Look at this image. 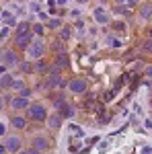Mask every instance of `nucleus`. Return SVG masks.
Segmentation results:
<instances>
[{
  "instance_id": "obj_1",
  "label": "nucleus",
  "mask_w": 152,
  "mask_h": 154,
  "mask_svg": "<svg viewBox=\"0 0 152 154\" xmlns=\"http://www.w3.org/2000/svg\"><path fill=\"white\" fill-rule=\"evenodd\" d=\"M27 117L31 119V121H37V123H41V121H47L49 117V113H47V107L41 105V103H31V107L27 109Z\"/></svg>"
},
{
  "instance_id": "obj_2",
  "label": "nucleus",
  "mask_w": 152,
  "mask_h": 154,
  "mask_svg": "<svg viewBox=\"0 0 152 154\" xmlns=\"http://www.w3.org/2000/svg\"><path fill=\"white\" fill-rule=\"evenodd\" d=\"M19 64H21V60H19L14 49H2V66H0V70L4 72L6 68L8 70L11 68H19Z\"/></svg>"
},
{
  "instance_id": "obj_3",
  "label": "nucleus",
  "mask_w": 152,
  "mask_h": 154,
  "mask_svg": "<svg viewBox=\"0 0 152 154\" xmlns=\"http://www.w3.org/2000/svg\"><path fill=\"white\" fill-rule=\"evenodd\" d=\"M45 51H47L45 41H43L41 37H37V39H33V43L29 45V49H27V56H29L31 60H41Z\"/></svg>"
},
{
  "instance_id": "obj_4",
  "label": "nucleus",
  "mask_w": 152,
  "mask_h": 154,
  "mask_svg": "<svg viewBox=\"0 0 152 154\" xmlns=\"http://www.w3.org/2000/svg\"><path fill=\"white\" fill-rule=\"evenodd\" d=\"M86 88H88V82L82 80V78H72L70 82H68V91H70L72 95H84Z\"/></svg>"
},
{
  "instance_id": "obj_5",
  "label": "nucleus",
  "mask_w": 152,
  "mask_h": 154,
  "mask_svg": "<svg viewBox=\"0 0 152 154\" xmlns=\"http://www.w3.org/2000/svg\"><path fill=\"white\" fill-rule=\"evenodd\" d=\"M2 144L6 146V150L12 154L21 152V146H23V142H21V138L19 136H8V138H2Z\"/></svg>"
},
{
  "instance_id": "obj_6",
  "label": "nucleus",
  "mask_w": 152,
  "mask_h": 154,
  "mask_svg": "<svg viewBox=\"0 0 152 154\" xmlns=\"http://www.w3.org/2000/svg\"><path fill=\"white\" fill-rule=\"evenodd\" d=\"M33 35H35V33L14 35V48H17V49H23V51H27V49H29V45L33 43Z\"/></svg>"
},
{
  "instance_id": "obj_7",
  "label": "nucleus",
  "mask_w": 152,
  "mask_h": 154,
  "mask_svg": "<svg viewBox=\"0 0 152 154\" xmlns=\"http://www.w3.org/2000/svg\"><path fill=\"white\" fill-rule=\"evenodd\" d=\"M56 109H58L60 113L64 115L66 119H72L74 115H76V109H74V105H70V103H66L64 99H60V101H56Z\"/></svg>"
},
{
  "instance_id": "obj_8",
  "label": "nucleus",
  "mask_w": 152,
  "mask_h": 154,
  "mask_svg": "<svg viewBox=\"0 0 152 154\" xmlns=\"http://www.w3.org/2000/svg\"><path fill=\"white\" fill-rule=\"evenodd\" d=\"M64 115H62V113H60L58 109H56V111H54V113H49V117H47V128H49V130H58L60 125H62V123H64Z\"/></svg>"
},
{
  "instance_id": "obj_9",
  "label": "nucleus",
  "mask_w": 152,
  "mask_h": 154,
  "mask_svg": "<svg viewBox=\"0 0 152 154\" xmlns=\"http://www.w3.org/2000/svg\"><path fill=\"white\" fill-rule=\"evenodd\" d=\"M11 107L14 109V111H27V109L31 107V101H29V97L19 95V97H14V99H12Z\"/></svg>"
},
{
  "instance_id": "obj_10",
  "label": "nucleus",
  "mask_w": 152,
  "mask_h": 154,
  "mask_svg": "<svg viewBox=\"0 0 152 154\" xmlns=\"http://www.w3.org/2000/svg\"><path fill=\"white\" fill-rule=\"evenodd\" d=\"M31 148H35L39 152H45L47 148H49V140H47L45 136L37 134V136H33V140H31Z\"/></svg>"
},
{
  "instance_id": "obj_11",
  "label": "nucleus",
  "mask_w": 152,
  "mask_h": 154,
  "mask_svg": "<svg viewBox=\"0 0 152 154\" xmlns=\"http://www.w3.org/2000/svg\"><path fill=\"white\" fill-rule=\"evenodd\" d=\"M27 119L29 117H25V115H12L11 125L14 128V130H25V128H27Z\"/></svg>"
},
{
  "instance_id": "obj_12",
  "label": "nucleus",
  "mask_w": 152,
  "mask_h": 154,
  "mask_svg": "<svg viewBox=\"0 0 152 154\" xmlns=\"http://www.w3.org/2000/svg\"><path fill=\"white\" fill-rule=\"evenodd\" d=\"M2 21H4V25H8V27H19V21H17V17L11 11H2Z\"/></svg>"
},
{
  "instance_id": "obj_13",
  "label": "nucleus",
  "mask_w": 152,
  "mask_h": 154,
  "mask_svg": "<svg viewBox=\"0 0 152 154\" xmlns=\"http://www.w3.org/2000/svg\"><path fill=\"white\" fill-rule=\"evenodd\" d=\"M12 82H14V78H12V76H11V74H8L6 70H4V72H2V76H0V86H2V91L11 88Z\"/></svg>"
},
{
  "instance_id": "obj_14",
  "label": "nucleus",
  "mask_w": 152,
  "mask_h": 154,
  "mask_svg": "<svg viewBox=\"0 0 152 154\" xmlns=\"http://www.w3.org/2000/svg\"><path fill=\"white\" fill-rule=\"evenodd\" d=\"M95 21L99 25H107L109 23V17H107L105 8H95Z\"/></svg>"
},
{
  "instance_id": "obj_15",
  "label": "nucleus",
  "mask_w": 152,
  "mask_h": 154,
  "mask_svg": "<svg viewBox=\"0 0 152 154\" xmlns=\"http://www.w3.org/2000/svg\"><path fill=\"white\" fill-rule=\"evenodd\" d=\"M35 74H49V64L45 60H37L35 64Z\"/></svg>"
},
{
  "instance_id": "obj_16",
  "label": "nucleus",
  "mask_w": 152,
  "mask_h": 154,
  "mask_svg": "<svg viewBox=\"0 0 152 154\" xmlns=\"http://www.w3.org/2000/svg\"><path fill=\"white\" fill-rule=\"evenodd\" d=\"M138 12H140L142 19H150V17H152V4H150V2L140 4V11H138Z\"/></svg>"
},
{
  "instance_id": "obj_17",
  "label": "nucleus",
  "mask_w": 152,
  "mask_h": 154,
  "mask_svg": "<svg viewBox=\"0 0 152 154\" xmlns=\"http://www.w3.org/2000/svg\"><path fill=\"white\" fill-rule=\"evenodd\" d=\"M56 64L62 66V68H70V58L66 56V51L64 54H56Z\"/></svg>"
},
{
  "instance_id": "obj_18",
  "label": "nucleus",
  "mask_w": 152,
  "mask_h": 154,
  "mask_svg": "<svg viewBox=\"0 0 152 154\" xmlns=\"http://www.w3.org/2000/svg\"><path fill=\"white\" fill-rule=\"evenodd\" d=\"M25 33H33V25H29V23H19V27H17V33H14V35H25Z\"/></svg>"
},
{
  "instance_id": "obj_19",
  "label": "nucleus",
  "mask_w": 152,
  "mask_h": 154,
  "mask_svg": "<svg viewBox=\"0 0 152 154\" xmlns=\"http://www.w3.org/2000/svg\"><path fill=\"white\" fill-rule=\"evenodd\" d=\"M19 70L23 72V74H31V72H35V66L31 62H21L19 64Z\"/></svg>"
},
{
  "instance_id": "obj_20",
  "label": "nucleus",
  "mask_w": 152,
  "mask_h": 154,
  "mask_svg": "<svg viewBox=\"0 0 152 154\" xmlns=\"http://www.w3.org/2000/svg\"><path fill=\"white\" fill-rule=\"evenodd\" d=\"M70 37H72V29L68 25H64V27L60 29V39H62V41H68Z\"/></svg>"
},
{
  "instance_id": "obj_21",
  "label": "nucleus",
  "mask_w": 152,
  "mask_h": 154,
  "mask_svg": "<svg viewBox=\"0 0 152 154\" xmlns=\"http://www.w3.org/2000/svg\"><path fill=\"white\" fill-rule=\"evenodd\" d=\"M68 130H70V134H72V136H76V138H82V136H84V131H82L80 125H74V123H70V128H68Z\"/></svg>"
},
{
  "instance_id": "obj_22",
  "label": "nucleus",
  "mask_w": 152,
  "mask_h": 154,
  "mask_svg": "<svg viewBox=\"0 0 152 154\" xmlns=\"http://www.w3.org/2000/svg\"><path fill=\"white\" fill-rule=\"evenodd\" d=\"M51 51H54V54H64V45H62V39H56V41H54V43H51Z\"/></svg>"
},
{
  "instance_id": "obj_23",
  "label": "nucleus",
  "mask_w": 152,
  "mask_h": 154,
  "mask_svg": "<svg viewBox=\"0 0 152 154\" xmlns=\"http://www.w3.org/2000/svg\"><path fill=\"white\" fill-rule=\"evenodd\" d=\"M11 88H12V91H19V93H21V91L25 88V80H21V78H14V82H12Z\"/></svg>"
},
{
  "instance_id": "obj_24",
  "label": "nucleus",
  "mask_w": 152,
  "mask_h": 154,
  "mask_svg": "<svg viewBox=\"0 0 152 154\" xmlns=\"http://www.w3.org/2000/svg\"><path fill=\"white\" fill-rule=\"evenodd\" d=\"M47 27H49V29H62L64 25H62L60 19H49V21H47Z\"/></svg>"
},
{
  "instance_id": "obj_25",
  "label": "nucleus",
  "mask_w": 152,
  "mask_h": 154,
  "mask_svg": "<svg viewBox=\"0 0 152 154\" xmlns=\"http://www.w3.org/2000/svg\"><path fill=\"white\" fill-rule=\"evenodd\" d=\"M142 49L152 56V39H144V41H142Z\"/></svg>"
},
{
  "instance_id": "obj_26",
  "label": "nucleus",
  "mask_w": 152,
  "mask_h": 154,
  "mask_svg": "<svg viewBox=\"0 0 152 154\" xmlns=\"http://www.w3.org/2000/svg\"><path fill=\"white\" fill-rule=\"evenodd\" d=\"M33 33H35V35H39V37H41V35H43V33H45V27H43V25H41V23H35V25H33Z\"/></svg>"
},
{
  "instance_id": "obj_27",
  "label": "nucleus",
  "mask_w": 152,
  "mask_h": 154,
  "mask_svg": "<svg viewBox=\"0 0 152 154\" xmlns=\"http://www.w3.org/2000/svg\"><path fill=\"white\" fill-rule=\"evenodd\" d=\"M11 29H12V27H8V25H4V27H2V33H0V39H2V41L11 35Z\"/></svg>"
},
{
  "instance_id": "obj_28",
  "label": "nucleus",
  "mask_w": 152,
  "mask_h": 154,
  "mask_svg": "<svg viewBox=\"0 0 152 154\" xmlns=\"http://www.w3.org/2000/svg\"><path fill=\"white\" fill-rule=\"evenodd\" d=\"M113 29H115V31H123V33H126V23L117 21V23H113Z\"/></svg>"
},
{
  "instance_id": "obj_29",
  "label": "nucleus",
  "mask_w": 152,
  "mask_h": 154,
  "mask_svg": "<svg viewBox=\"0 0 152 154\" xmlns=\"http://www.w3.org/2000/svg\"><path fill=\"white\" fill-rule=\"evenodd\" d=\"M17 154H39V150H35V148H25V150H21V152Z\"/></svg>"
},
{
  "instance_id": "obj_30",
  "label": "nucleus",
  "mask_w": 152,
  "mask_h": 154,
  "mask_svg": "<svg viewBox=\"0 0 152 154\" xmlns=\"http://www.w3.org/2000/svg\"><path fill=\"white\" fill-rule=\"evenodd\" d=\"M80 148H82L80 144H72V146H70V152L72 154H78V152H80Z\"/></svg>"
},
{
  "instance_id": "obj_31",
  "label": "nucleus",
  "mask_w": 152,
  "mask_h": 154,
  "mask_svg": "<svg viewBox=\"0 0 152 154\" xmlns=\"http://www.w3.org/2000/svg\"><path fill=\"white\" fill-rule=\"evenodd\" d=\"M0 136H2V138H6V123H4V121L0 123Z\"/></svg>"
},
{
  "instance_id": "obj_32",
  "label": "nucleus",
  "mask_w": 152,
  "mask_h": 154,
  "mask_svg": "<svg viewBox=\"0 0 152 154\" xmlns=\"http://www.w3.org/2000/svg\"><path fill=\"white\" fill-rule=\"evenodd\" d=\"M70 17H72V19H78V17H80V11H78V8H72V11H70Z\"/></svg>"
},
{
  "instance_id": "obj_33",
  "label": "nucleus",
  "mask_w": 152,
  "mask_h": 154,
  "mask_svg": "<svg viewBox=\"0 0 152 154\" xmlns=\"http://www.w3.org/2000/svg\"><path fill=\"white\" fill-rule=\"evenodd\" d=\"M19 95H23V97H31V88H27V86H25V88L21 91V93H19Z\"/></svg>"
},
{
  "instance_id": "obj_34",
  "label": "nucleus",
  "mask_w": 152,
  "mask_h": 154,
  "mask_svg": "<svg viewBox=\"0 0 152 154\" xmlns=\"http://www.w3.org/2000/svg\"><path fill=\"white\" fill-rule=\"evenodd\" d=\"M37 17H39V21H47V19H49V17H47V12H41V11H39Z\"/></svg>"
},
{
  "instance_id": "obj_35",
  "label": "nucleus",
  "mask_w": 152,
  "mask_h": 154,
  "mask_svg": "<svg viewBox=\"0 0 152 154\" xmlns=\"http://www.w3.org/2000/svg\"><path fill=\"white\" fill-rule=\"evenodd\" d=\"M146 76L152 78V66H146Z\"/></svg>"
},
{
  "instance_id": "obj_36",
  "label": "nucleus",
  "mask_w": 152,
  "mask_h": 154,
  "mask_svg": "<svg viewBox=\"0 0 152 154\" xmlns=\"http://www.w3.org/2000/svg\"><path fill=\"white\" fill-rule=\"evenodd\" d=\"M66 2H68V0H58V4H60V6H64Z\"/></svg>"
}]
</instances>
